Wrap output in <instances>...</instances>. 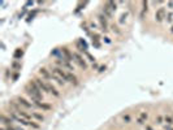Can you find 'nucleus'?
Returning a JSON list of instances; mask_svg holds the SVG:
<instances>
[{
    "mask_svg": "<svg viewBox=\"0 0 173 130\" xmlns=\"http://www.w3.org/2000/svg\"><path fill=\"white\" fill-rule=\"evenodd\" d=\"M50 70H51L52 73L57 74L59 77H61V78H63L64 81L66 82V83H70V85H73V86H78V85H80L78 78L74 76L73 73H72V72L65 70V69L60 68V66H57V65H55V64H52L51 66H50Z\"/></svg>",
    "mask_w": 173,
    "mask_h": 130,
    "instance_id": "nucleus-1",
    "label": "nucleus"
},
{
    "mask_svg": "<svg viewBox=\"0 0 173 130\" xmlns=\"http://www.w3.org/2000/svg\"><path fill=\"white\" fill-rule=\"evenodd\" d=\"M34 81H35V83L40 87V90L43 91V92H48V94H51L52 96H55V98H60V91H59L51 82L44 81L42 77H37V78H34Z\"/></svg>",
    "mask_w": 173,
    "mask_h": 130,
    "instance_id": "nucleus-2",
    "label": "nucleus"
},
{
    "mask_svg": "<svg viewBox=\"0 0 173 130\" xmlns=\"http://www.w3.org/2000/svg\"><path fill=\"white\" fill-rule=\"evenodd\" d=\"M25 92L29 98H37L39 100H43L44 99V95H43V91L40 90V87L35 83V81H30L29 83L25 86Z\"/></svg>",
    "mask_w": 173,
    "mask_h": 130,
    "instance_id": "nucleus-3",
    "label": "nucleus"
},
{
    "mask_svg": "<svg viewBox=\"0 0 173 130\" xmlns=\"http://www.w3.org/2000/svg\"><path fill=\"white\" fill-rule=\"evenodd\" d=\"M55 65L60 66V68L65 69V70H68V72H73V70H74V66L72 65V63H69L68 60H66L65 57L63 56V55H61L60 57H57V59H56V61H55Z\"/></svg>",
    "mask_w": 173,
    "mask_h": 130,
    "instance_id": "nucleus-4",
    "label": "nucleus"
},
{
    "mask_svg": "<svg viewBox=\"0 0 173 130\" xmlns=\"http://www.w3.org/2000/svg\"><path fill=\"white\" fill-rule=\"evenodd\" d=\"M16 101H17V103H18L24 109H35V108H37V107H35V104L33 103V101H30V100H27V99H25L24 96H17V98H16Z\"/></svg>",
    "mask_w": 173,
    "mask_h": 130,
    "instance_id": "nucleus-5",
    "label": "nucleus"
},
{
    "mask_svg": "<svg viewBox=\"0 0 173 130\" xmlns=\"http://www.w3.org/2000/svg\"><path fill=\"white\" fill-rule=\"evenodd\" d=\"M73 57H74V63H76V64L80 66V68H82L83 70H86V69L89 68L87 61H86L85 57H83L81 54H78V52H74V54H73Z\"/></svg>",
    "mask_w": 173,
    "mask_h": 130,
    "instance_id": "nucleus-6",
    "label": "nucleus"
},
{
    "mask_svg": "<svg viewBox=\"0 0 173 130\" xmlns=\"http://www.w3.org/2000/svg\"><path fill=\"white\" fill-rule=\"evenodd\" d=\"M98 21H99V25H100V30L103 33H107L108 27H110L108 26V18L103 13H100V15H98Z\"/></svg>",
    "mask_w": 173,
    "mask_h": 130,
    "instance_id": "nucleus-7",
    "label": "nucleus"
},
{
    "mask_svg": "<svg viewBox=\"0 0 173 130\" xmlns=\"http://www.w3.org/2000/svg\"><path fill=\"white\" fill-rule=\"evenodd\" d=\"M39 76H40L44 81H48V82L54 81V79H52V72L48 70V69H46V68H40V69H39Z\"/></svg>",
    "mask_w": 173,
    "mask_h": 130,
    "instance_id": "nucleus-8",
    "label": "nucleus"
},
{
    "mask_svg": "<svg viewBox=\"0 0 173 130\" xmlns=\"http://www.w3.org/2000/svg\"><path fill=\"white\" fill-rule=\"evenodd\" d=\"M165 17H167V10L164 7L159 8V9L155 12V21L156 22H163L165 20Z\"/></svg>",
    "mask_w": 173,
    "mask_h": 130,
    "instance_id": "nucleus-9",
    "label": "nucleus"
},
{
    "mask_svg": "<svg viewBox=\"0 0 173 130\" xmlns=\"http://www.w3.org/2000/svg\"><path fill=\"white\" fill-rule=\"evenodd\" d=\"M61 55H63L64 57H65L66 60H68L69 63H73L74 61V57H73V54H72L70 51H69L68 48H66V47H63V48H61Z\"/></svg>",
    "mask_w": 173,
    "mask_h": 130,
    "instance_id": "nucleus-10",
    "label": "nucleus"
},
{
    "mask_svg": "<svg viewBox=\"0 0 173 130\" xmlns=\"http://www.w3.org/2000/svg\"><path fill=\"white\" fill-rule=\"evenodd\" d=\"M13 122H15V121L9 117V115H5V113L1 115V125L3 126H12Z\"/></svg>",
    "mask_w": 173,
    "mask_h": 130,
    "instance_id": "nucleus-11",
    "label": "nucleus"
},
{
    "mask_svg": "<svg viewBox=\"0 0 173 130\" xmlns=\"http://www.w3.org/2000/svg\"><path fill=\"white\" fill-rule=\"evenodd\" d=\"M102 13H103V15H104L107 18H112V16H113V15H112V10H111L110 8H108L105 4H104V7H103V10H102Z\"/></svg>",
    "mask_w": 173,
    "mask_h": 130,
    "instance_id": "nucleus-12",
    "label": "nucleus"
},
{
    "mask_svg": "<svg viewBox=\"0 0 173 130\" xmlns=\"http://www.w3.org/2000/svg\"><path fill=\"white\" fill-rule=\"evenodd\" d=\"M105 5H107V7L110 8L112 12H115V10L117 9V3H115V1H107V3H105Z\"/></svg>",
    "mask_w": 173,
    "mask_h": 130,
    "instance_id": "nucleus-13",
    "label": "nucleus"
},
{
    "mask_svg": "<svg viewBox=\"0 0 173 130\" xmlns=\"http://www.w3.org/2000/svg\"><path fill=\"white\" fill-rule=\"evenodd\" d=\"M31 116H33V118H35V120H38V121H44V116H43V115H40V113L33 112V113H31Z\"/></svg>",
    "mask_w": 173,
    "mask_h": 130,
    "instance_id": "nucleus-14",
    "label": "nucleus"
},
{
    "mask_svg": "<svg viewBox=\"0 0 173 130\" xmlns=\"http://www.w3.org/2000/svg\"><path fill=\"white\" fill-rule=\"evenodd\" d=\"M142 5H143V8H142L141 17H143L144 13H147V10H149V3H147V1H142Z\"/></svg>",
    "mask_w": 173,
    "mask_h": 130,
    "instance_id": "nucleus-15",
    "label": "nucleus"
},
{
    "mask_svg": "<svg viewBox=\"0 0 173 130\" xmlns=\"http://www.w3.org/2000/svg\"><path fill=\"white\" fill-rule=\"evenodd\" d=\"M164 121H165V125L173 126V117H172V116H169V115L164 116Z\"/></svg>",
    "mask_w": 173,
    "mask_h": 130,
    "instance_id": "nucleus-16",
    "label": "nucleus"
},
{
    "mask_svg": "<svg viewBox=\"0 0 173 130\" xmlns=\"http://www.w3.org/2000/svg\"><path fill=\"white\" fill-rule=\"evenodd\" d=\"M111 29H112V31H113V33H116L117 35H120V34H121V30H120V27L117 26V25H115V24H113V25H111Z\"/></svg>",
    "mask_w": 173,
    "mask_h": 130,
    "instance_id": "nucleus-17",
    "label": "nucleus"
},
{
    "mask_svg": "<svg viewBox=\"0 0 173 130\" xmlns=\"http://www.w3.org/2000/svg\"><path fill=\"white\" fill-rule=\"evenodd\" d=\"M165 21L168 22V24H172V22H173V12H169V13H167Z\"/></svg>",
    "mask_w": 173,
    "mask_h": 130,
    "instance_id": "nucleus-18",
    "label": "nucleus"
},
{
    "mask_svg": "<svg viewBox=\"0 0 173 130\" xmlns=\"http://www.w3.org/2000/svg\"><path fill=\"white\" fill-rule=\"evenodd\" d=\"M155 121H156V124H158V125H161V124H163V121H164V117L159 115V116H156Z\"/></svg>",
    "mask_w": 173,
    "mask_h": 130,
    "instance_id": "nucleus-19",
    "label": "nucleus"
},
{
    "mask_svg": "<svg viewBox=\"0 0 173 130\" xmlns=\"http://www.w3.org/2000/svg\"><path fill=\"white\" fill-rule=\"evenodd\" d=\"M12 68L16 69V70H20V69H21V63H18V61L12 63Z\"/></svg>",
    "mask_w": 173,
    "mask_h": 130,
    "instance_id": "nucleus-20",
    "label": "nucleus"
},
{
    "mask_svg": "<svg viewBox=\"0 0 173 130\" xmlns=\"http://www.w3.org/2000/svg\"><path fill=\"white\" fill-rule=\"evenodd\" d=\"M13 56H15V59H20V57L22 56V49H17V51L15 52V55H13Z\"/></svg>",
    "mask_w": 173,
    "mask_h": 130,
    "instance_id": "nucleus-21",
    "label": "nucleus"
},
{
    "mask_svg": "<svg viewBox=\"0 0 173 130\" xmlns=\"http://www.w3.org/2000/svg\"><path fill=\"white\" fill-rule=\"evenodd\" d=\"M122 120H124V122H125V124H129L132 118H130V116H129V115H125L124 117H122Z\"/></svg>",
    "mask_w": 173,
    "mask_h": 130,
    "instance_id": "nucleus-22",
    "label": "nucleus"
},
{
    "mask_svg": "<svg viewBox=\"0 0 173 130\" xmlns=\"http://www.w3.org/2000/svg\"><path fill=\"white\" fill-rule=\"evenodd\" d=\"M139 117H141L142 120H144V121H146L147 118H149V115H147L146 112H142V113H141V116H139Z\"/></svg>",
    "mask_w": 173,
    "mask_h": 130,
    "instance_id": "nucleus-23",
    "label": "nucleus"
},
{
    "mask_svg": "<svg viewBox=\"0 0 173 130\" xmlns=\"http://www.w3.org/2000/svg\"><path fill=\"white\" fill-rule=\"evenodd\" d=\"M125 20H126V15H122L121 17H120V22H121V24H122V22H124Z\"/></svg>",
    "mask_w": 173,
    "mask_h": 130,
    "instance_id": "nucleus-24",
    "label": "nucleus"
},
{
    "mask_svg": "<svg viewBox=\"0 0 173 130\" xmlns=\"http://www.w3.org/2000/svg\"><path fill=\"white\" fill-rule=\"evenodd\" d=\"M167 5H168L169 9H173V1H168L167 3Z\"/></svg>",
    "mask_w": 173,
    "mask_h": 130,
    "instance_id": "nucleus-25",
    "label": "nucleus"
},
{
    "mask_svg": "<svg viewBox=\"0 0 173 130\" xmlns=\"http://www.w3.org/2000/svg\"><path fill=\"white\" fill-rule=\"evenodd\" d=\"M5 130H16V129H15V126L12 125V126H5Z\"/></svg>",
    "mask_w": 173,
    "mask_h": 130,
    "instance_id": "nucleus-26",
    "label": "nucleus"
},
{
    "mask_svg": "<svg viewBox=\"0 0 173 130\" xmlns=\"http://www.w3.org/2000/svg\"><path fill=\"white\" fill-rule=\"evenodd\" d=\"M90 26H91V29H93V30H95V29H96V24H94V22H91Z\"/></svg>",
    "mask_w": 173,
    "mask_h": 130,
    "instance_id": "nucleus-27",
    "label": "nucleus"
},
{
    "mask_svg": "<svg viewBox=\"0 0 173 130\" xmlns=\"http://www.w3.org/2000/svg\"><path fill=\"white\" fill-rule=\"evenodd\" d=\"M103 70H105V66H100L99 68V72H103Z\"/></svg>",
    "mask_w": 173,
    "mask_h": 130,
    "instance_id": "nucleus-28",
    "label": "nucleus"
},
{
    "mask_svg": "<svg viewBox=\"0 0 173 130\" xmlns=\"http://www.w3.org/2000/svg\"><path fill=\"white\" fill-rule=\"evenodd\" d=\"M146 130H154V129H152L150 125H146Z\"/></svg>",
    "mask_w": 173,
    "mask_h": 130,
    "instance_id": "nucleus-29",
    "label": "nucleus"
},
{
    "mask_svg": "<svg viewBox=\"0 0 173 130\" xmlns=\"http://www.w3.org/2000/svg\"><path fill=\"white\" fill-rule=\"evenodd\" d=\"M93 69H98V64H93Z\"/></svg>",
    "mask_w": 173,
    "mask_h": 130,
    "instance_id": "nucleus-30",
    "label": "nucleus"
},
{
    "mask_svg": "<svg viewBox=\"0 0 173 130\" xmlns=\"http://www.w3.org/2000/svg\"><path fill=\"white\" fill-rule=\"evenodd\" d=\"M169 31H171V33H172V34H173V25H172V26H171V29H169Z\"/></svg>",
    "mask_w": 173,
    "mask_h": 130,
    "instance_id": "nucleus-31",
    "label": "nucleus"
},
{
    "mask_svg": "<svg viewBox=\"0 0 173 130\" xmlns=\"http://www.w3.org/2000/svg\"><path fill=\"white\" fill-rule=\"evenodd\" d=\"M15 129H16V130H24L22 128H17V126H15Z\"/></svg>",
    "mask_w": 173,
    "mask_h": 130,
    "instance_id": "nucleus-32",
    "label": "nucleus"
}]
</instances>
